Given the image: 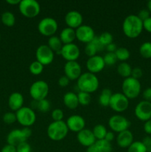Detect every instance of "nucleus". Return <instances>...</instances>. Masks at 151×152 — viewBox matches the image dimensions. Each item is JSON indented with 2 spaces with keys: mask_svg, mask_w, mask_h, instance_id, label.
Listing matches in <instances>:
<instances>
[{
  "mask_svg": "<svg viewBox=\"0 0 151 152\" xmlns=\"http://www.w3.org/2000/svg\"><path fill=\"white\" fill-rule=\"evenodd\" d=\"M143 29V22L137 15H129L123 21V32L128 38H136L142 34Z\"/></svg>",
  "mask_w": 151,
  "mask_h": 152,
  "instance_id": "1",
  "label": "nucleus"
},
{
  "mask_svg": "<svg viewBox=\"0 0 151 152\" xmlns=\"http://www.w3.org/2000/svg\"><path fill=\"white\" fill-rule=\"evenodd\" d=\"M77 86L80 91L93 93L97 91L99 86V80L96 74L90 72L82 73L77 80Z\"/></svg>",
  "mask_w": 151,
  "mask_h": 152,
  "instance_id": "2",
  "label": "nucleus"
},
{
  "mask_svg": "<svg viewBox=\"0 0 151 152\" xmlns=\"http://www.w3.org/2000/svg\"><path fill=\"white\" fill-rule=\"evenodd\" d=\"M69 129L65 122L53 121L50 123L47 129L48 137L53 141H60L65 139L68 135Z\"/></svg>",
  "mask_w": 151,
  "mask_h": 152,
  "instance_id": "3",
  "label": "nucleus"
},
{
  "mask_svg": "<svg viewBox=\"0 0 151 152\" xmlns=\"http://www.w3.org/2000/svg\"><path fill=\"white\" fill-rule=\"evenodd\" d=\"M121 88H122V94L125 95L128 99H134L140 94L142 86L139 80L130 77L124 79L122 83Z\"/></svg>",
  "mask_w": 151,
  "mask_h": 152,
  "instance_id": "4",
  "label": "nucleus"
},
{
  "mask_svg": "<svg viewBox=\"0 0 151 152\" xmlns=\"http://www.w3.org/2000/svg\"><path fill=\"white\" fill-rule=\"evenodd\" d=\"M16 120L23 127H30L36 120V115L33 109L30 107L23 106L16 112Z\"/></svg>",
  "mask_w": 151,
  "mask_h": 152,
  "instance_id": "5",
  "label": "nucleus"
},
{
  "mask_svg": "<svg viewBox=\"0 0 151 152\" xmlns=\"http://www.w3.org/2000/svg\"><path fill=\"white\" fill-rule=\"evenodd\" d=\"M20 13L28 18L38 16L41 11V6L36 0H22L19 4Z\"/></svg>",
  "mask_w": 151,
  "mask_h": 152,
  "instance_id": "6",
  "label": "nucleus"
},
{
  "mask_svg": "<svg viewBox=\"0 0 151 152\" xmlns=\"http://www.w3.org/2000/svg\"><path fill=\"white\" fill-rule=\"evenodd\" d=\"M29 93L33 100L38 101L47 99L49 93V86L44 80H37L32 83L29 89Z\"/></svg>",
  "mask_w": 151,
  "mask_h": 152,
  "instance_id": "7",
  "label": "nucleus"
},
{
  "mask_svg": "<svg viewBox=\"0 0 151 152\" xmlns=\"http://www.w3.org/2000/svg\"><path fill=\"white\" fill-rule=\"evenodd\" d=\"M38 32L43 36L52 37L58 30V23L52 17H44L39 21L38 24Z\"/></svg>",
  "mask_w": 151,
  "mask_h": 152,
  "instance_id": "8",
  "label": "nucleus"
},
{
  "mask_svg": "<svg viewBox=\"0 0 151 152\" xmlns=\"http://www.w3.org/2000/svg\"><path fill=\"white\" fill-rule=\"evenodd\" d=\"M108 126L111 130L118 134L124 131L128 130L130 126V123L125 117L115 114L110 117L108 120Z\"/></svg>",
  "mask_w": 151,
  "mask_h": 152,
  "instance_id": "9",
  "label": "nucleus"
},
{
  "mask_svg": "<svg viewBox=\"0 0 151 152\" xmlns=\"http://www.w3.org/2000/svg\"><path fill=\"white\" fill-rule=\"evenodd\" d=\"M129 99L122 93L113 94L109 106L116 112H123L129 107Z\"/></svg>",
  "mask_w": 151,
  "mask_h": 152,
  "instance_id": "10",
  "label": "nucleus"
},
{
  "mask_svg": "<svg viewBox=\"0 0 151 152\" xmlns=\"http://www.w3.org/2000/svg\"><path fill=\"white\" fill-rule=\"evenodd\" d=\"M36 60L43 65H50L54 59V52L47 45H41L36 50Z\"/></svg>",
  "mask_w": 151,
  "mask_h": 152,
  "instance_id": "11",
  "label": "nucleus"
},
{
  "mask_svg": "<svg viewBox=\"0 0 151 152\" xmlns=\"http://www.w3.org/2000/svg\"><path fill=\"white\" fill-rule=\"evenodd\" d=\"M135 115L141 121L146 122L151 119V102L141 101L135 108Z\"/></svg>",
  "mask_w": 151,
  "mask_h": 152,
  "instance_id": "12",
  "label": "nucleus"
},
{
  "mask_svg": "<svg viewBox=\"0 0 151 152\" xmlns=\"http://www.w3.org/2000/svg\"><path fill=\"white\" fill-rule=\"evenodd\" d=\"M76 37L78 40L82 42H90L96 37L95 31L91 26L87 25H81L76 29Z\"/></svg>",
  "mask_w": 151,
  "mask_h": 152,
  "instance_id": "13",
  "label": "nucleus"
},
{
  "mask_svg": "<svg viewBox=\"0 0 151 152\" xmlns=\"http://www.w3.org/2000/svg\"><path fill=\"white\" fill-rule=\"evenodd\" d=\"M60 55L67 61H76L80 56L79 48L75 43L63 45Z\"/></svg>",
  "mask_w": 151,
  "mask_h": 152,
  "instance_id": "14",
  "label": "nucleus"
},
{
  "mask_svg": "<svg viewBox=\"0 0 151 152\" xmlns=\"http://www.w3.org/2000/svg\"><path fill=\"white\" fill-rule=\"evenodd\" d=\"M65 75L70 80H78L81 75V67L77 61H70L67 62L64 66Z\"/></svg>",
  "mask_w": 151,
  "mask_h": 152,
  "instance_id": "15",
  "label": "nucleus"
},
{
  "mask_svg": "<svg viewBox=\"0 0 151 152\" xmlns=\"http://www.w3.org/2000/svg\"><path fill=\"white\" fill-rule=\"evenodd\" d=\"M86 67L88 70V72L92 73V74H96L102 71L105 67L103 56L95 55L91 57H89L86 62Z\"/></svg>",
  "mask_w": 151,
  "mask_h": 152,
  "instance_id": "16",
  "label": "nucleus"
},
{
  "mask_svg": "<svg viewBox=\"0 0 151 152\" xmlns=\"http://www.w3.org/2000/svg\"><path fill=\"white\" fill-rule=\"evenodd\" d=\"M65 21L68 27L76 29L82 25L83 16L81 13L77 10H70L65 15Z\"/></svg>",
  "mask_w": 151,
  "mask_h": 152,
  "instance_id": "17",
  "label": "nucleus"
},
{
  "mask_svg": "<svg viewBox=\"0 0 151 152\" xmlns=\"http://www.w3.org/2000/svg\"><path fill=\"white\" fill-rule=\"evenodd\" d=\"M66 124L70 131L78 133L84 129L85 120L81 116L74 114L68 117L66 121Z\"/></svg>",
  "mask_w": 151,
  "mask_h": 152,
  "instance_id": "18",
  "label": "nucleus"
},
{
  "mask_svg": "<svg viewBox=\"0 0 151 152\" xmlns=\"http://www.w3.org/2000/svg\"><path fill=\"white\" fill-rule=\"evenodd\" d=\"M77 140L81 145L85 147H89L96 143V139L93 134L92 130L84 129L77 133Z\"/></svg>",
  "mask_w": 151,
  "mask_h": 152,
  "instance_id": "19",
  "label": "nucleus"
},
{
  "mask_svg": "<svg viewBox=\"0 0 151 152\" xmlns=\"http://www.w3.org/2000/svg\"><path fill=\"white\" fill-rule=\"evenodd\" d=\"M27 138L22 129H13L7 136V142L9 145L16 147L23 142H26Z\"/></svg>",
  "mask_w": 151,
  "mask_h": 152,
  "instance_id": "20",
  "label": "nucleus"
},
{
  "mask_svg": "<svg viewBox=\"0 0 151 152\" xmlns=\"http://www.w3.org/2000/svg\"><path fill=\"white\" fill-rule=\"evenodd\" d=\"M8 106L12 111H17L23 107L24 96L19 92H13L9 96Z\"/></svg>",
  "mask_w": 151,
  "mask_h": 152,
  "instance_id": "21",
  "label": "nucleus"
},
{
  "mask_svg": "<svg viewBox=\"0 0 151 152\" xmlns=\"http://www.w3.org/2000/svg\"><path fill=\"white\" fill-rule=\"evenodd\" d=\"M117 144L118 146L122 148H127L134 141H133V134L130 131L126 130L118 133L116 139Z\"/></svg>",
  "mask_w": 151,
  "mask_h": 152,
  "instance_id": "22",
  "label": "nucleus"
},
{
  "mask_svg": "<svg viewBox=\"0 0 151 152\" xmlns=\"http://www.w3.org/2000/svg\"><path fill=\"white\" fill-rule=\"evenodd\" d=\"M59 38H60L63 45L73 43L74 40L76 38V30L69 28V27L65 28L60 32Z\"/></svg>",
  "mask_w": 151,
  "mask_h": 152,
  "instance_id": "23",
  "label": "nucleus"
},
{
  "mask_svg": "<svg viewBox=\"0 0 151 152\" xmlns=\"http://www.w3.org/2000/svg\"><path fill=\"white\" fill-rule=\"evenodd\" d=\"M63 102L69 109H76L78 106V96L76 94L72 91H68L64 95Z\"/></svg>",
  "mask_w": 151,
  "mask_h": 152,
  "instance_id": "24",
  "label": "nucleus"
},
{
  "mask_svg": "<svg viewBox=\"0 0 151 152\" xmlns=\"http://www.w3.org/2000/svg\"><path fill=\"white\" fill-rule=\"evenodd\" d=\"M47 45L54 53L60 54L61 50L63 47V43L62 42L59 37H56V36H52L49 38Z\"/></svg>",
  "mask_w": 151,
  "mask_h": 152,
  "instance_id": "25",
  "label": "nucleus"
},
{
  "mask_svg": "<svg viewBox=\"0 0 151 152\" xmlns=\"http://www.w3.org/2000/svg\"><path fill=\"white\" fill-rule=\"evenodd\" d=\"M31 106L32 108H36L38 111H41V112H47L50 108V102L48 99H44L41 100L36 101L33 100L31 102Z\"/></svg>",
  "mask_w": 151,
  "mask_h": 152,
  "instance_id": "26",
  "label": "nucleus"
},
{
  "mask_svg": "<svg viewBox=\"0 0 151 152\" xmlns=\"http://www.w3.org/2000/svg\"><path fill=\"white\" fill-rule=\"evenodd\" d=\"M113 95L112 91L109 88H104L101 92V94L99 97V102L102 106L107 107L110 105L111 96Z\"/></svg>",
  "mask_w": 151,
  "mask_h": 152,
  "instance_id": "27",
  "label": "nucleus"
},
{
  "mask_svg": "<svg viewBox=\"0 0 151 152\" xmlns=\"http://www.w3.org/2000/svg\"><path fill=\"white\" fill-rule=\"evenodd\" d=\"M132 69L133 68H131L130 64L126 62H122L117 67V72L120 76L125 79L131 77Z\"/></svg>",
  "mask_w": 151,
  "mask_h": 152,
  "instance_id": "28",
  "label": "nucleus"
},
{
  "mask_svg": "<svg viewBox=\"0 0 151 152\" xmlns=\"http://www.w3.org/2000/svg\"><path fill=\"white\" fill-rule=\"evenodd\" d=\"M1 20L3 25L7 27H12L15 25L16 17L14 14L10 11H5L1 14Z\"/></svg>",
  "mask_w": 151,
  "mask_h": 152,
  "instance_id": "29",
  "label": "nucleus"
},
{
  "mask_svg": "<svg viewBox=\"0 0 151 152\" xmlns=\"http://www.w3.org/2000/svg\"><path fill=\"white\" fill-rule=\"evenodd\" d=\"M92 132H93L96 140H99L105 139V135H106L107 131L106 127L104 125L97 124L94 126Z\"/></svg>",
  "mask_w": 151,
  "mask_h": 152,
  "instance_id": "30",
  "label": "nucleus"
},
{
  "mask_svg": "<svg viewBox=\"0 0 151 152\" xmlns=\"http://www.w3.org/2000/svg\"><path fill=\"white\" fill-rule=\"evenodd\" d=\"M98 152H112L113 147L110 142L104 140H96L95 143Z\"/></svg>",
  "mask_w": 151,
  "mask_h": 152,
  "instance_id": "31",
  "label": "nucleus"
},
{
  "mask_svg": "<svg viewBox=\"0 0 151 152\" xmlns=\"http://www.w3.org/2000/svg\"><path fill=\"white\" fill-rule=\"evenodd\" d=\"M115 54L116 56L117 59L121 61V62H126L130 56V53L128 49L124 47L118 48L117 50H115Z\"/></svg>",
  "mask_w": 151,
  "mask_h": 152,
  "instance_id": "32",
  "label": "nucleus"
},
{
  "mask_svg": "<svg viewBox=\"0 0 151 152\" xmlns=\"http://www.w3.org/2000/svg\"><path fill=\"white\" fill-rule=\"evenodd\" d=\"M139 53L145 59L151 58V42H145L139 47Z\"/></svg>",
  "mask_w": 151,
  "mask_h": 152,
  "instance_id": "33",
  "label": "nucleus"
},
{
  "mask_svg": "<svg viewBox=\"0 0 151 152\" xmlns=\"http://www.w3.org/2000/svg\"><path fill=\"white\" fill-rule=\"evenodd\" d=\"M44 70V65L37 60L31 62L29 66V71L33 75H39Z\"/></svg>",
  "mask_w": 151,
  "mask_h": 152,
  "instance_id": "34",
  "label": "nucleus"
},
{
  "mask_svg": "<svg viewBox=\"0 0 151 152\" xmlns=\"http://www.w3.org/2000/svg\"><path fill=\"white\" fill-rule=\"evenodd\" d=\"M127 152H147V149L143 142L135 141L127 148Z\"/></svg>",
  "mask_w": 151,
  "mask_h": 152,
  "instance_id": "35",
  "label": "nucleus"
},
{
  "mask_svg": "<svg viewBox=\"0 0 151 152\" xmlns=\"http://www.w3.org/2000/svg\"><path fill=\"white\" fill-rule=\"evenodd\" d=\"M78 99V103L81 105H87L90 104L91 101V96L90 94L86 93V92L79 91L77 94Z\"/></svg>",
  "mask_w": 151,
  "mask_h": 152,
  "instance_id": "36",
  "label": "nucleus"
},
{
  "mask_svg": "<svg viewBox=\"0 0 151 152\" xmlns=\"http://www.w3.org/2000/svg\"><path fill=\"white\" fill-rule=\"evenodd\" d=\"M98 37H99V41H100V42L102 43L105 47H106L108 45L113 43V35L109 32H103Z\"/></svg>",
  "mask_w": 151,
  "mask_h": 152,
  "instance_id": "37",
  "label": "nucleus"
},
{
  "mask_svg": "<svg viewBox=\"0 0 151 152\" xmlns=\"http://www.w3.org/2000/svg\"><path fill=\"white\" fill-rule=\"evenodd\" d=\"M103 59L105 61V65H108V66L115 65V62L118 60L115 53H111V52H107L105 53L103 56Z\"/></svg>",
  "mask_w": 151,
  "mask_h": 152,
  "instance_id": "38",
  "label": "nucleus"
},
{
  "mask_svg": "<svg viewBox=\"0 0 151 152\" xmlns=\"http://www.w3.org/2000/svg\"><path fill=\"white\" fill-rule=\"evenodd\" d=\"M84 52H85L87 56H88L89 57H91V56L96 55V53L98 52V49L94 45V43L91 41L90 42L86 44L85 48H84Z\"/></svg>",
  "mask_w": 151,
  "mask_h": 152,
  "instance_id": "39",
  "label": "nucleus"
},
{
  "mask_svg": "<svg viewBox=\"0 0 151 152\" xmlns=\"http://www.w3.org/2000/svg\"><path fill=\"white\" fill-rule=\"evenodd\" d=\"M3 122L7 125H10L14 123L16 120V113L13 112H7L3 115L2 117Z\"/></svg>",
  "mask_w": 151,
  "mask_h": 152,
  "instance_id": "40",
  "label": "nucleus"
},
{
  "mask_svg": "<svg viewBox=\"0 0 151 152\" xmlns=\"http://www.w3.org/2000/svg\"><path fill=\"white\" fill-rule=\"evenodd\" d=\"M51 117L53 121H62L64 118V112L60 108H55L51 113Z\"/></svg>",
  "mask_w": 151,
  "mask_h": 152,
  "instance_id": "41",
  "label": "nucleus"
},
{
  "mask_svg": "<svg viewBox=\"0 0 151 152\" xmlns=\"http://www.w3.org/2000/svg\"><path fill=\"white\" fill-rule=\"evenodd\" d=\"M17 152H31V147L28 142H23L16 146Z\"/></svg>",
  "mask_w": 151,
  "mask_h": 152,
  "instance_id": "42",
  "label": "nucleus"
},
{
  "mask_svg": "<svg viewBox=\"0 0 151 152\" xmlns=\"http://www.w3.org/2000/svg\"><path fill=\"white\" fill-rule=\"evenodd\" d=\"M137 16L142 22H144V20L147 19L148 18L150 17V13L147 9H142L141 10H139Z\"/></svg>",
  "mask_w": 151,
  "mask_h": 152,
  "instance_id": "43",
  "label": "nucleus"
},
{
  "mask_svg": "<svg viewBox=\"0 0 151 152\" xmlns=\"http://www.w3.org/2000/svg\"><path fill=\"white\" fill-rule=\"evenodd\" d=\"M142 75H143V71H142V68H139V67H136V68L132 69L131 77L133 78L139 80V79L142 77Z\"/></svg>",
  "mask_w": 151,
  "mask_h": 152,
  "instance_id": "44",
  "label": "nucleus"
},
{
  "mask_svg": "<svg viewBox=\"0 0 151 152\" xmlns=\"http://www.w3.org/2000/svg\"><path fill=\"white\" fill-rule=\"evenodd\" d=\"M70 80L65 75L62 76V77L59 79V80H58V84H59L61 87H66L67 86H68Z\"/></svg>",
  "mask_w": 151,
  "mask_h": 152,
  "instance_id": "45",
  "label": "nucleus"
},
{
  "mask_svg": "<svg viewBox=\"0 0 151 152\" xmlns=\"http://www.w3.org/2000/svg\"><path fill=\"white\" fill-rule=\"evenodd\" d=\"M144 145L147 149V152H151V137H146L142 141Z\"/></svg>",
  "mask_w": 151,
  "mask_h": 152,
  "instance_id": "46",
  "label": "nucleus"
},
{
  "mask_svg": "<svg viewBox=\"0 0 151 152\" xmlns=\"http://www.w3.org/2000/svg\"><path fill=\"white\" fill-rule=\"evenodd\" d=\"M143 98L145 101L151 102V87L147 88L143 92Z\"/></svg>",
  "mask_w": 151,
  "mask_h": 152,
  "instance_id": "47",
  "label": "nucleus"
},
{
  "mask_svg": "<svg viewBox=\"0 0 151 152\" xmlns=\"http://www.w3.org/2000/svg\"><path fill=\"white\" fill-rule=\"evenodd\" d=\"M92 42H93L94 43L95 45L96 46V48H97V49H98V51H102V50H103L104 48H105V46H104L100 42V41H99V37H96V36L94 37V39L92 40Z\"/></svg>",
  "mask_w": 151,
  "mask_h": 152,
  "instance_id": "48",
  "label": "nucleus"
},
{
  "mask_svg": "<svg viewBox=\"0 0 151 152\" xmlns=\"http://www.w3.org/2000/svg\"><path fill=\"white\" fill-rule=\"evenodd\" d=\"M0 152H17L16 151V147L13 146V145H9V144H7V145H4Z\"/></svg>",
  "mask_w": 151,
  "mask_h": 152,
  "instance_id": "49",
  "label": "nucleus"
},
{
  "mask_svg": "<svg viewBox=\"0 0 151 152\" xmlns=\"http://www.w3.org/2000/svg\"><path fill=\"white\" fill-rule=\"evenodd\" d=\"M143 28L147 32L151 33V16L143 22Z\"/></svg>",
  "mask_w": 151,
  "mask_h": 152,
  "instance_id": "50",
  "label": "nucleus"
},
{
  "mask_svg": "<svg viewBox=\"0 0 151 152\" xmlns=\"http://www.w3.org/2000/svg\"><path fill=\"white\" fill-rule=\"evenodd\" d=\"M144 131L147 134H151V119L144 122Z\"/></svg>",
  "mask_w": 151,
  "mask_h": 152,
  "instance_id": "51",
  "label": "nucleus"
},
{
  "mask_svg": "<svg viewBox=\"0 0 151 152\" xmlns=\"http://www.w3.org/2000/svg\"><path fill=\"white\" fill-rule=\"evenodd\" d=\"M117 48H117L116 45L114 44L113 42L106 46V49L107 50V52H111V53H115V50H117Z\"/></svg>",
  "mask_w": 151,
  "mask_h": 152,
  "instance_id": "52",
  "label": "nucleus"
},
{
  "mask_svg": "<svg viewBox=\"0 0 151 152\" xmlns=\"http://www.w3.org/2000/svg\"><path fill=\"white\" fill-rule=\"evenodd\" d=\"M114 137H115V135H114V133L113 132H107L106 135H105V140L108 141V142H111V141L113 140Z\"/></svg>",
  "mask_w": 151,
  "mask_h": 152,
  "instance_id": "53",
  "label": "nucleus"
},
{
  "mask_svg": "<svg viewBox=\"0 0 151 152\" xmlns=\"http://www.w3.org/2000/svg\"><path fill=\"white\" fill-rule=\"evenodd\" d=\"M22 130L24 134L26 137L27 139H28L31 136V134H32V131L30 129V127H24Z\"/></svg>",
  "mask_w": 151,
  "mask_h": 152,
  "instance_id": "54",
  "label": "nucleus"
},
{
  "mask_svg": "<svg viewBox=\"0 0 151 152\" xmlns=\"http://www.w3.org/2000/svg\"><path fill=\"white\" fill-rule=\"evenodd\" d=\"M86 152H98V150L94 144V145L87 147V150H86Z\"/></svg>",
  "mask_w": 151,
  "mask_h": 152,
  "instance_id": "55",
  "label": "nucleus"
},
{
  "mask_svg": "<svg viewBox=\"0 0 151 152\" xmlns=\"http://www.w3.org/2000/svg\"><path fill=\"white\" fill-rule=\"evenodd\" d=\"M21 0H7L6 2L8 4H12V5H15V4H19Z\"/></svg>",
  "mask_w": 151,
  "mask_h": 152,
  "instance_id": "56",
  "label": "nucleus"
},
{
  "mask_svg": "<svg viewBox=\"0 0 151 152\" xmlns=\"http://www.w3.org/2000/svg\"><path fill=\"white\" fill-rule=\"evenodd\" d=\"M147 10H149L150 13H151V0H150V1H147Z\"/></svg>",
  "mask_w": 151,
  "mask_h": 152,
  "instance_id": "57",
  "label": "nucleus"
},
{
  "mask_svg": "<svg viewBox=\"0 0 151 152\" xmlns=\"http://www.w3.org/2000/svg\"><path fill=\"white\" fill-rule=\"evenodd\" d=\"M0 41H1V34H0Z\"/></svg>",
  "mask_w": 151,
  "mask_h": 152,
  "instance_id": "58",
  "label": "nucleus"
},
{
  "mask_svg": "<svg viewBox=\"0 0 151 152\" xmlns=\"http://www.w3.org/2000/svg\"><path fill=\"white\" fill-rule=\"evenodd\" d=\"M0 110H1V107H0Z\"/></svg>",
  "mask_w": 151,
  "mask_h": 152,
  "instance_id": "59",
  "label": "nucleus"
}]
</instances>
